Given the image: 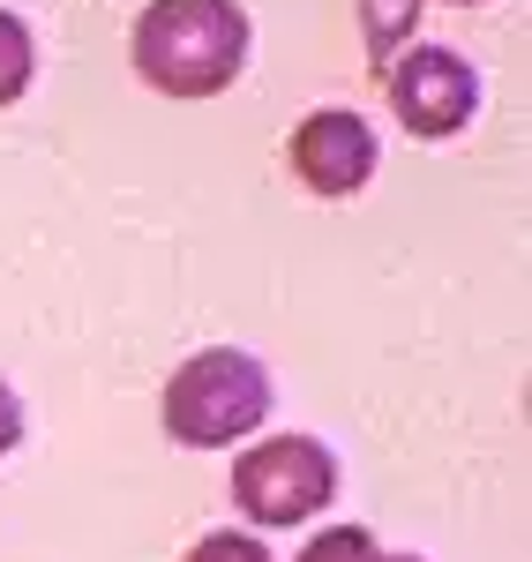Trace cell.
<instances>
[{"mask_svg":"<svg viewBox=\"0 0 532 562\" xmlns=\"http://www.w3.org/2000/svg\"><path fill=\"white\" fill-rule=\"evenodd\" d=\"M293 173L308 180L315 195H353L375 173V128L346 113V105H322L293 128Z\"/></svg>","mask_w":532,"mask_h":562,"instance_id":"5","label":"cell"},{"mask_svg":"<svg viewBox=\"0 0 532 562\" xmlns=\"http://www.w3.org/2000/svg\"><path fill=\"white\" fill-rule=\"evenodd\" d=\"M383 562H420V555H383Z\"/></svg>","mask_w":532,"mask_h":562,"instance_id":"11","label":"cell"},{"mask_svg":"<svg viewBox=\"0 0 532 562\" xmlns=\"http://www.w3.org/2000/svg\"><path fill=\"white\" fill-rule=\"evenodd\" d=\"M188 562H270V548L256 532H203V540L188 548Z\"/></svg>","mask_w":532,"mask_h":562,"instance_id":"9","label":"cell"},{"mask_svg":"<svg viewBox=\"0 0 532 562\" xmlns=\"http://www.w3.org/2000/svg\"><path fill=\"white\" fill-rule=\"evenodd\" d=\"M15 435H23V405H15V390H8V375H0V458L15 450Z\"/></svg>","mask_w":532,"mask_h":562,"instance_id":"10","label":"cell"},{"mask_svg":"<svg viewBox=\"0 0 532 562\" xmlns=\"http://www.w3.org/2000/svg\"><path fill=\"white\" fill-rule=\"evenodd\" d=\"M263 420H270V375H263V360L240 346L195 352V360H180L173 383H166V435L188 442V450L240 442Z\"/></svg>","mask_w":532,"mask_h":562,"instance_id":"2","label":"cell"},{"mask_svg":"<svg viewBox=\"0 0 532 562\" xmlns=\"http://www.w3.org/2000/svg\"><path fill=\"white\" fill-rule=\"evenodd\" d=\"M383 90H390V105H398V121L412 135H457L465 121H473V105H480V76L457 60V53H443V45H420V53H405V60H390L383 68Z\"/></svg>","mask_w":532,"mask_h":562,"instance_id":"4","label":"cell"},{"mask_svg":"<svg viewBox=\"0 0 532 562\" xmlns=\"http://www.w3.org/2000/svg\"><path fill=\"white\" fill-rule=\"evenodd\" d=\"M23 90H31V31H23V15L0 8V105H15Z\"/></svg>","mask_w":532,"mask_h":562,"instance_id":"7","label":"cell"},{"mask_svg":"<svg viewBox=\"0 0 532 562\" xmlns=\"http://www.w3.org/2000/svg\"><path fill=\"white\" fill-rule=\"evenodd\" d=\"M420 23V0H360V31H367V60L390 68L398 60V38Z\"/></svg>","mask_w":532,"mask_h":562,"instance_id":"6","label":"cell"},{"mask_svg":"<svg viewBox=\"0 0 532 562\" xmlns=\"http://www.w3.org/2000/svg\"><path fill=\"white\" fill-rule=\"evenodd\" d=\"M301 562H383V548H375L367 525H330V532H315L301 548Z\"/></svg>","mask_w":532,"mask_h":562,"instance_id":"8","label":"cell"},{"mask_svg":"<svg viewBox=\"0 0 532 562\" xmlns=\"http://www.w3.org/2000/svg\"><path fill=\"white\" fill-rule=\"evenodd\" d=\"M248 60V15L233 0H150L135 15V76L166 98H211Z\"/></svg>","mask_w":532,"mask_h":562,"instance_id":"1","label":"cell"},{"mask_svg":"<svg viewBox=\"0 0 532 562\" xmlns=\"http://www.w3.org/2000/svg\"><path fill=\"white\" fill-rule=\"evenodd\" d=\"M338 495V458L315 435H263L233 458V503L248 525H301Z\"/></svg>","mask_w":532,"mask_h":562,"instance_id":"3","label":"cell"}]
</instances>
